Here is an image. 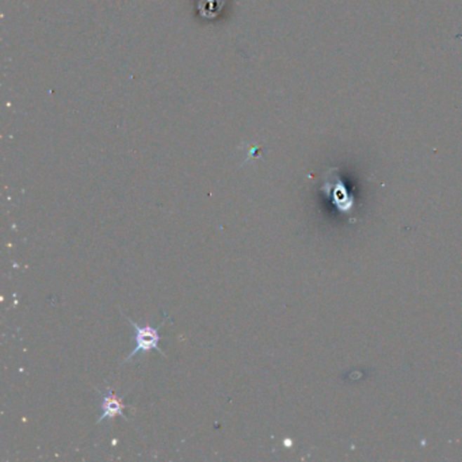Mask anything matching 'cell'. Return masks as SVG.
Wrapping results in <instances>:
<instances>
[{"label": "cell", "mask_w": 462, "mask_h": 462, "mask_svg": "<svg viewBox=\"0 0 462 462\" xmlns=\"http://www.w3.org/2000/svg\"><path fill=\"white\" fill-rule=\"evenodd\" d=\"M121 313H122V312H121ZM122 316H124V317L128 320V323H129L131 326H133L136 329L135 350L132 351V354H129V355L126 357V359L124 361V364H125V362H129L131 359H133V358L137 357L140 352H150V351H152V350H157L160 355L166 357L164 351H163V350L160 348V346H159L160 339H161L159 331H160V328L166 324V322H169V317H167V316L164 317V320H163L157 327H151V326L140 327L136 322H133L131 317H128L125 313H122Z\"/></svg>", "instance_id": "1"}, {"label": "cell", "mask_w": 462, "mask_h": 462, "mask_svg": "<svg viewBox=\"0 0 462 462\" xmlns=\"http://www.w3.org/2000/svg\"><path fill=\"white\" fill-rule=\"evenodd\" d=\"M98 393L102 396V415L100 418L98 419L97 424L102 423L103 421L106 419H113L116 416H121L124 418L126 422H129L128 416L124 414V409H125V404L122 402V399L117 397L113 393L112 389H109L107 386V393H102L100 390H98Z\"/></svg>", "instance_id": "2"}, {"label": "cell", "mask_w": 462, "mask_h": 462, "mask_svg": "<svg viewBox=\"0 0 462 462\" xmlns=\"http://www.w3.org/2000/svg\"><path fill=\"white\" fill-rule=\"evenodd\" d=\"M327 185L332 187V198H334V201H336L335 204L339 206V209L343 212H348L351 209L352 204H351V201H347V194L342 195L341 193L345 189L341 179L338 176H335V178L331 176L327 180Z\"/></svg>", "instance_id": "3"}]
</instances>
